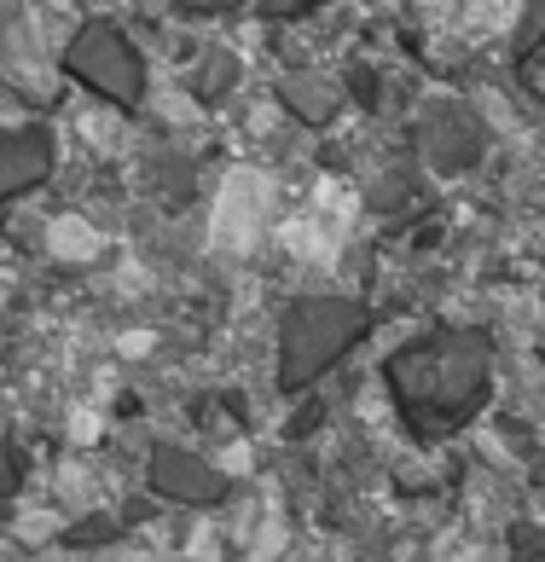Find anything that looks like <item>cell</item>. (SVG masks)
<instances>
[{"label":"cell","mask_w":545,"mask_h":562,"mask_svg":"<svg viewBox=\"0 0 545 562\" xmlns=\"http://www.w3.org/2000/svg\"><path fill=\"white\" fill-rule=\"evenodd\" d=\"M18 470H24V458L12 447H0V493H18Z\"/></svg>","instance_id":"9"},{"label":"cell","mask_w":545,"mask_h":562,"mask_svg":"<svg viewBox=\"0 0 545 562\" xmlns=\"http://www.w3.org/2000/svg\"><path fill=\"white\" fill-rule=\"evenodd\" d=\"M540 557H545V528L522 522V528L511 533V562H540Z\"/></svg>","instance_id":"8"},{"label":"cell","mask_w":545,"mask_h":562,"mask_svg":"<svg viewBox=\"0 0 545 562\" xmlns=\"http://www.w3.org/2000/svg\"><path fill=\"white\" fill-rule=\"evenodd\" d=\"M186 81H192V93H198V99H221V93L238 81V58L215 53V58H203V65H198L192 76H186Z\"/></svg>","instance_id":"7"},{"label":"cell","mask_w":545,"mask_h":562,"mask_svg":"<svg viewBox=\"0 0 545 562\" xmlns=\"http://www.w3.org/2000/svg\"><path fill=\"white\" fill-rule=\"evenodd\" d=\"M366 307L360 302H343V296H313L297 302L279 325V389L297 394L302 383H313L320 371H331L343 353L366 337Z\"/></svg>","instance_id":"2"},{"label":"cell","mask_w":545,"mask_h":562,"mask_svg":"<svg viewBox=\"0 0 545 562\" xmlns=\"http://www.w3.org/2000/svg\"><path fill=\"white\" fill-rule=\"evenodd\" d=\"M65 65H70L76 81H88L99 99H111L122 111H134L145 99V58L116 24H88L70 41Z\"/></svg>","instance_id":"3"},{"label":"cell","mask_w":545,"mask_h":562,"mask_svg":"<svg viewBox=\"0 0 545 562\" xmlns=\"http://www.w3.org/2000/svg\"><path fill=\"white\" fill-rule=\"evenodd\" d=\"M53 162V139L41 128H0V198L30 192Z\"/></svg>","instance_id":"5"},{"label":"cell","mask_w":545,"mask_h":562,"mask_svg":"<svg viewBox=\"0 0 545 562\" xmlns=\"http://www.w3.org/2000/svg\"><path fill=\"white\" fill-rule=\"evenodd\" d=\"M447 122H430L424 128V157L442 162V169H470V162L481 157V134L476 122L465 111H442Z\"/></svg>","instance_id":"6"},{"label":"cell","mask_w":545,"mask_h":562,"mask_svg":"<svg viewBox=\"0 0 545 562\" xmlns=\"http://www.w3.org/2000/svg\"><path fill=\"white\" fill-rule=\"evenodd\" d=\"M389 383L407 418L418 424H465L488 394V337H430L389 360Z\"/></svg>","instance_id":"1"},{"label":"cell","mask_w":545,"mask_h":562,"mask_svg":"<svg viewBox=\"0 0 545 562\" xmlns=\"http://www.w3.org/2000/svg\"><path fill=\"white\" fill-rule=\"evenodd\" d=\"M152 487L163 498H180V505H215V498L226 493V482L215 470L203 464V458L180 452V447H157L152 458Z\"/></svg>","instance_id":"4"}]
</instances>
